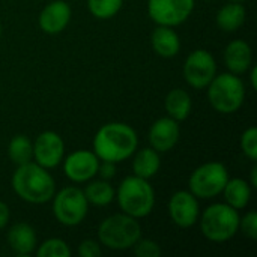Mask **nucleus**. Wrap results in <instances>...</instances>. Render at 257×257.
I'll list each match as a JSON object with an SVG mask.
<instances>
[{
  "label": "nucleus",
  "instance_id": "a878e982",
  "mask_svg": "<svg viewBox=\"0 0 257 257\" xmlns=\"http://www.w3.org/2000/svg\"><path fill=\"white\" fill-rule=\"evenodd\" d=\"M71 254L72 251L69 245L59 238H51L44 241L36 251L38 257H69Z\"/></svg>",
  "mask_w": 257,
  "mask_h": 257
},
{
  "label": "nucleus",
  "instance_id": "4be33fe9",
  "mask_svg": "<svg viewBox=\"0 0 257 257\" xmlns=\"http://www.w3.org/2000/svg\"><path fill=\"white\" fill-rule=\"evenodd\" d=\"M221 193L224 194L226 203L235 209H244L251 199V188L241 178L229 179Z\"/></svg>",
  "mask_w": 257,
  "mask_h": 257
},
{
  "label": "nucleus",
  "instance_id": "72a5a7b5",
  "mask_svg": "<svg viewBox=\"0 0 257 257\" xmlns=\"http://www.w3.org/2000/svg\"><path fill=\"white\" fill-rule=\"evenodd\" d=\"M257 169L256 167H253L251 169V185L253 187H257Z\"/></svg>",
  "mask_w": 257,
  "mask_h": 257
},
{
  "label": "nucleus",
  "instance_id": "393cba45",
  "mask_svg": "<svg viewBox=\"0 0 257 257\" xmlns=\"http://www.w3.org/2000/svg\"><path fill=\"white\" fill-rule=\"evenodd\" d=\"M123 5V0H87V8L95 18L108 20L114 17Z\"/></svg>",
  "mask_w": 257,
  "mask_h": 257
},
{
  "label": "nucleus",
  "instance_id": "a211bd4d",
  "mask_svg": "<svg viewBox=\"0 0 257 257\" xmlns=\"http://www.w3.org/2000/svg\"><path fill=\"white\" fill-rule=\"evenodd\" d=\"M152 47L161 57H173L181 50V39L178 33L169 26H158L152 32Z\"/></svg>",
  "mask_w": 257,
  "mask_h": 257
},
{
  "label": "nucleus",
  "instance_id": "f704fd0d",
  "mask_svg": "<svg viewBox=\"0 0 257 257\" xmlns=\"http://www.w3.org/2000/svg\"><path fill=\"white\" fill-rule=\"evenodd\" d=\"M230 2H239V3H242V2H245V0H230Z\"/></svg>",
  "mask_w": 257,
  "mask_h": 257
},
{
  "label": "nucleus",
  "instance_id": "0eeeda50",
  "mask_svg": "<svg viewBox=\"0 0 257 257\" xmlns=\"http://www.w3.org/2000/svg\"><path fill=\"white\" fill-rule=\"evenodd\" d=\"M229 181V172L224 164L211 161L197 167L188 181L190 193L197 199H212L221 194L226 182Z\"/></svg>",
  "mask_w": 257,
  "mask_h": 257
},
{
  "label": "nucleus",
  "instance_id": "7ed1b4c3",
  "mask_svg": "<svg viewBox=\"0 0 257 257\" xmlns=\"http://www.w3.org/2000/svg\"><path fill=\"white\" fill-rule=\"evenodd\" d=\"M117 203L123 214L143 218L149 215L155 205V193L148 179L139 176L125 178L117 188Z\"/></svg>",
  "mask_w": 257,
  "mask_h": 257
},
{
  "label": "nucleus",
  "instance_id": "b1692460",
  "mask_svg": "<svg viewBox=\"0 0 257 257\" xmlns=\"http://www.w3.org/2000/svg\"><path fill=\"white\" fill-rule=\"evenodd\" d=\"M8 155L11 158V161L15 166H21L26 164L32 160L33 157V143L29 140L27 136L24 134H18L14 136L12 140L9 142V148H8Z\"/></svg>",
  "mask_w": 257,
  "mask_h": 257
},
{
  "label": "nucleus",
  "instance_id": "2f4dec72",
  "mask_svg": "<svg viewBox=\"0 0 257 257\" xmlns=\"http://www.w3.org/2000/svg\"><path fill=\"white\" fill-rule=\"evenodd\" d=\"M9 221V208L5 202H0V230L8 224Z\"/></svg>",
  "mask_w": 257,
  "mask_h": 257
},
{
  "label": "nucleus",
  "instance_id": "20e7f679",
  "mask_svg": "<svg viewBox=\"0 0 257 257\" xmlns=\"http://www.w3.org/2000/svg\"><path fill=\"white\" fill-rule=\"evenodd\" d=\"M142 236L137 218L126 214H116L105 218L98 227V239L111 250H128Z\"/></svg>",
  "mask_w": 257,
  "mask_h": 257
},
{
  "label": "nucleus",
  "instance_id": "c756f323",
  "mask_svg": "<svg viewBox=\"0 0 257 257\" xmlns=\"http://www.w3.org/2000/svg\"><path fill=\"white\" fill-rule=\"evenodd\" d=\"M78 254L81 257H99L101 256V247L96 241L86 239L80 244Z\"/></svg>",
  "mask_w": 257,
  "mask_h": 257
},
{
  "label": "nucleus",
  "instance_id": "39448f33",
  "mask_svg": "<svg viewBox=\"0 0 257 257\" xmlns=\"http://www.w3.org/2000/svg\"><path fill=\"white\" fill-rule=\"evenodd\" d=\"M238 209L227 203H215L205 209L200 220V229L206 239L212 242H226L239 230Z\"/></svg>",
  "mask_w": 257,
  "mask_h": 257
},
{
  "label": "nucleus",
  "instance_id": "9d476101",
  "mask_svg": "<svg viewBox=\"0 0 257 257\" xmlns=\"http://www.w3.org/2000/svg\"><path fill=\"white\" fill-rule=\"evenodd\" d=\"M193 9L194 0H148L149 17L158 26H179L191 15Z\"/></svg>",
  "mask_w": 257,
  "mask_h": 257
},
{
  "label": "nucleus",
  "instance_id": "aec40b11",
  "mask_svg": "<svg viewBox=\"0 0 257 257\" xmlns=\"http://www.w3.org/2000/svg\"><path fill=\"white\" fill-rule=\"evenodd\" d=\"M247 11L239 2H230L217 12V26L224 32H235L245 23Z\"/></svg>",
  "mask_w": 257,
  "mask_h": 257
},
{
  "label": "nucleus",
  "instance_id": "dca6fc26",
  "mask_svg": "<svg viewBox=\"0 0 257 257\" xmlns=\"http://www.w3.org/2000/svg\"><path fill=\"white\" fill-rule=\"evenodd\" d=\"M253 62V51L251 47L242 41L235 39L232 41L224 50V63L232 74H244L250 69Z\"/></svg>",
  "mask_w": 257,
  "mask_h": 257
},
{
  "label": "nucleus",
  "instance_id": "c85d7f7f",
  "mask_svg": "<svg viewBox=\"0 0 257 257\" xmlns=\"http://www.w3.org/2000/svg\"><path fill=\"white\" fill-rule=\"evenodd\" d=\"M239 229L242 230V233L247 238L257 239V214L254 211H251L245 217L239 218Z\"/></svg>",
  "mask_w": 257,
  "mask_h": 257
},
{
  "label": "nucleus",
  "instance_id": "1a4fd4ad",
  "mask_svg": "<svg viewBox=\"0 0 257 257\" xmlns=\"http://www.w3.org/2000/svg\"><path fill=\"white\" fill-rule=\"evenodd\" d=\"M217 75V62L214 56L203 48L188 54L184 63V78L194 89H205Z\"/></svg>",
  "mask_w": 257,
  "mask_h": 257
},
{
  "label": "nucleus",
  "instance_id": "9b49d317",
  "mask_svg": "<svg viewBox=\"0 0 257 257\" xmlns=\"http://www.w3.org/2000/svg\"><path fill=\"white\" fill-rule=\"evenodd\" d=\"M65 155V142L54 131L41 133L33 143L35 163L44 169L57 167Z\"/></svg>",
  "mask_w": 257,
  "mask_h": 257
},
{
  "label": "nucleus",
  "instance_id": "6e6552de",
  "mask_svg": "<svg viewBox=\"0 0 257 257\" xmlns=\"http://www.w3.org/2000/svg\"><path fill=\"white\" fill-rule=\"evenodd\" d=\"M53 197V212L60 224L72 227L80 224L86 218L89 211V202L83 190L77 187H66Z\"/></svg>",
  "mask_w": 257,
  "mask_h": 257
},
{
  "label": "nucleus",
  "instance_id": "cd10ccee",
  "mask_svg": "<svg viewBox=\"0 0 257 257\" xmlns=\"http://www.w3.org/2000/svg\"><path fill=\"white\" fill-rule=\"evenodd\" d=\"M133 247H134V254L137 257H158L161 254L160 245L151 239H139Z\"/></svg>",
  "mask_w": 257,
  "mask_h": 257
},
{
  "label": "nucleus",
  "instance_id": "412c9836",
  "mask_svg": "<svg viewBox=\"0 0 257 257\" xmlns=\"http://www.w3.org/2000/svg\"><path fill=\"white\" fill-rule=\"evenodd\" d=\"M166 111L169 114V117L175 119L176 122L185 120L193 108V102L191 98L188 95V92H185L184 89H173L167 93L166 101Z\"/></svg>",
  "mask_w": 257,
  "mask_h": 257
},
{
  "label": "nucleus",
  "instance_id": "2eb2a0df",
  "mask_svg": "<svg viewBox=\"0 0 257 257\" xmlns=\"http://www.w3.org/2000/svg\"><path fill=\"white\" fill-rule=\"evenodd\" d=\"M181 136L179 125L172 117H161L155 120L149 130V143L157 152H169L172 151Z\"/></svg>",
  "mask_w": 257,
  "mask_h": 257
},
{
  "label": "nucleus",
  "instance_id": "bb28decb",
  "mask_svg": "<svg viewBox=\"0 0 257 257\" xmlns=\"http://www.w3.org/2000/svg\"><path fill=\"white\" fill-rule=\"evenodd\" d=\"M241 149L251 161L257 160V128L251 126L241 136Z\"/></svg>",
  "mask_w": 257,
  "mask_h": 257
},
{
  "label": "nucleus",
  "instance_id": "f03ea898",
  "mask_svg": "<svg viewBox=\"0 0 257 257\" xmlns=\"http://www.w3.org/2000/svg\"><path fill=\"white\" fill-rule=\"evenodd\" d=\"M11 184L20 199L33 205L50 202L56 191L53 176L47 169L32 161L17 166Z\"/></svg>",
  "mask_w": 257,
  "mask_h": 257
},
{
  "label": "nucleus",
  "instance_id": "ddd939ff",
  "mask_svg": "<svg viewBox=\"0 0 257 257\" xmlns=\"http://www.w3.org/2000/svg\"><path fill=\"white\" fill-rule=\"evenodd\" d=\"M99 158L90 151H77L66 157L63 164L65 175L72 182H87L98 175Z\"/></svg>",
  "mask_w": 257,
  "mask_h": 257
},
{
  "label": "nucleus",
  "instance_id": "7c9ffc66",
  "mask_svg": "<svg viewBox=\"0 0 257 257\" xmlns=\"http://www.w3.org/2000/svg\"><path fill=\"white\" fill-rule=\"evenodd\" d=\"M98 173L105 181L107 179H111L116 175V163H111V161H102V163H99Z\"/></svg>",
  "mask_w": 257,
  "mask_h": 257
},
{
  "label": "nucleus",
  "instance_id": "5701e85b",
  "mask_svg": "<svg viewBox=\"0 0 257 257\" xmlns=\"http://www.w3.org/2000/svg\"><path fill=\"white\" fill-rule=\"evenodd\" d=\"M84 196L89 203L95 206H107L114 199V190L113 187L105 181H93L84 188Z\"/></svg>",
  "mask_w": 257,
  "mask_h": 257
},
{
  "label": "nucleus",
  "instance_id": "423d86ee",
  "mask_svg": "<svg viewBox=\"0 0 257 257\" xmlns=\"http://www.w3.org/2000/svg\"><path fill=\"white\" fill-rule=\"evenodd\" d=\"M208 87L209 102L217 111L229 114L241 108L245 98V89L242 80L236 77V74L226 72L215 75Z\"/></svg>",
  "mask_w": 257,
  "mask_h": 257
},
{
  "label": "nucleus",
  "instance_id": "6ab92c4d",
  "mask_svg": "<svg viewBox=\"0 0 257 257\" xmlns=\"http://www.w3.org/2000/svg\"><path fill=\"white\" fill-rule=\"evenodd\" d=\"M134 154H136L134 160H133L134 175L139 178H143V179L154 178L161 167L160 152H157L154 148H145Z\"/></svg>",
  "mask_w": 257,
  "mask_h": 257
},
{
  "label": "nucleus",
  "instance_id": "4468645a",
  "mask_svg": "<svg viewBox=\"0 0 257 257\" xmlns=\"http://www.w3.org/2000/svg\"><path fill=\"white\" fill-rule=\"evenodd\" d=\"M71 6L65 0H53L44 6L39 14V26L48 35H57L66 29L71 21Z\"/></svg>",
  "mask_w": 257,
  "mask_h": 257
},
{
  "label": "nucleus",
  "instance_id": "f257e3e1",
  "mask_svg": "<svg viewBox=\"0 0 257 257\" xmlns=\"http://www.w3.org/2000/svg\"><path fill=\"white\" fill-rule=\"evenodd\" d=\"M137 145V133L122 122L102 125L93 137V152L101 161L120 163L134 155Z\"/></svg>",
  "mask_w": 257,
  "mask_h": 257
},
{
  "label": "nucleus",
  "instance_id": "f3484780",
  "mask_svg": "<svg viewBox=\"0 0 257 257\" xmlns=\"http://www.w3.org/2000/svg\"><path fill=\"white\" fill-rule=\"evenodd\" d=\"M8 242L11 250L18 256H29L36 248V233L27 223H17L8 232Z\"/></svg>",
  "mask_w": 257,
  "mask_h": 257
},
{
  "label": "nucleus",
  "instance_id": "f8f14e48",
  "mask_svg": "<svg viewBox=\"0 0 257 257\" xmlns=\"http://www.w3.org/2000/svg\"><path fill=\"white\" fill-rule=\"evenodd\" d=\"M200 209L197 197L190 191H178L169 200V215L172 221L182 227L188 229L197 223Z\"/></svg>",
  "mask_w": 257,
  "mask_h": 257
},
{
  "label": "nucleus",
  "instance_id": "473e14b6",
  "mask_svg": "<svg viewBox=\"0 0 257 257\" xmlns=\"http://www.w3.org/2000/svg\"><path fill=\"white\" fill-rule=\"evenodd\" d=\"M250 68H251V66H250ZM250 78H251V86H253V89H256L257 87V68L256 66H253V68H251Z\"/></svg>",
  "mask_w": 257,
  "mask_h": 257
},
{
  "label": "nucleus",
  "instance_id": "c9c22d12",
  "mask_svg": "<svg viewBox=\"0 0 257 257\" xmlns=\"http://www.w3.org/2000/svg\"><path fill=\"white\" fill-rule=\"evenodd\" d=\"M0 36H2V24H0Z\"/></svg>",
  "mask_w": 257,
  "mask_h": 257
}]
</instances>
